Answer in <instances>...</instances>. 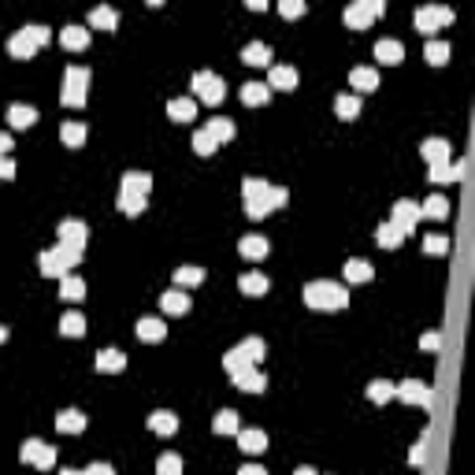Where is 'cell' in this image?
Instances as JSON below:
<instances>
[{
  "label": "cell",
  "mask_w": 475,
  "mask_h": 475,
  "mask_svg": "<svg viewBox=\"0 0 475 475\" xmlns=\"http://www.w3.org/2000/svg\"><path fill=\"white\" fill-rule=\"evenodd\" d=\"M424 442H427V435L419 438V442L413 445V450H408V464H416V468H419V464H424V456H427V453H424Z\"/></svg>",
  "instance_id": "53"
},
{
  "label": "cell",
  "mask_w": 475,
  "mask_h": 475,
  "mask_svg": "<svg viewBox=\"0 0 475 475\" xmlns=\"http://www.w3.org/2000/svg\"><path fill=\"white\" fill-rule=\"evenodd\" d=\"M194 93L197 100H205V104H219L227 93V86H223V78L216 75V71H197L194 75Z\"/></svg>",
  "instance_id": "5"
},
{
  "label": "cell",
  "mask_w": 475,
  "mask_h": 475,
  "mask_svg": "<svg viewBox=\"0 0 475 475\" xmlns=\"http://www.w3.org/2000/svg\"><path fill=\"white\" fill-rule=\"evenodd\" d=\"M242 60L245 63H253V67H268V60H271V49L264 41H249L242 49Z\"/></svg>",
  "instance_id": "25"
},
{
  "label": "cell",
  "mask_w": 475,
  "mask_h": 475,
  "mask_svg": "<svg viewBox=\"0 0 475 475\" xmlns=\"http://www.w3.org/2000/svg\"><path fill=\"white\" fill-rule=\"evenodd\" d=\"M86 475H115V472H112V464L97 461V464H89V468H86Z\"/></svg>",
  "instance_id": "56"
},
{
  "label": "cell",
  "mask_w": 475,
  "mask_h": 475,
  "mask_svg": "<svg viewBox=\"0 0 475 475\" xmlns=\"http://www.w3.org/2000/svg\"><path fill=\"white\" fill-rule=\"evenodd\" d=\"M56 238L63 245H75V249H86L89 242V227L82 223V219H63V223L56 227Z\"/></svg>",
  "instance_id": "9"
},
{
  "label": "cell",
  "mask_w": 475,
  "mask_h": 475,
  "mask_svg": "<svg viewBox=\"0 0 475 475\" xmlns=\"http://www.w3.org/2000/svg\"><path fill=\"white\" fill-rule=\"evenodd\" d=\"M424 56H427V63H435V67H442V63L450 60V45H445V41H427Z\"/></svg>",
  "instance_id": "44"
},
{
  "label": "cell",
  "mask_w": 475,
  "mask_h": 475,
  "mask_svg": "<svg viewBox=\"0 0 475 475\" xmlns=\"http://www.w3.org/2000/svg\"><path fill=\"white\" fill-rule=\"evenodd\" d=\"M419 345H424V349H438L442 338H438V334H424V338H419Z\"/></svg>",
  "instance_id": "57"
},
{
  "label": "cell",
  "mask_w": 475,
  "mask_h": 475,
  "mask_svg": "<svg viewBox=\"0 0 475 475\" xmlns=\"http://www.w3.org/2000/svg\"><path fill=\"white\" fill-rule=\"evenodd\" d=\"M238 349H242V353H245V360H249L253 368H257V364L264 360V353H268V345H264L260 338H245V342L238 345Z\"/></svg>",
  "instance_id": "42"
},
{
  "label": "cell",
  "mask_w": 475,
  "mask_h": 475,
  "mask_svg": "<svg viewBox=\"0 0 475 475\" xmlns=\"http://www.w3.org/2000/svg\"><path fill=\"white\" fill-rule=\"evenodd\" d=\"M145 200H149V197H138V194H123V189H119V208H123L126 216H141V212H145Z\"/></svg>",
  "instance_id": "45"
},
{
  "label": "cell",
  "mask_w": 475,
  "mask_h": 475,
  "mask_svg": "<svg viewBox=\"0 0 475 475\" xmlns=\"http://www.w3.org/2000/svg\"><path fill=\"white\" fill-rule=\"evenodd\" d=\"M149 189H152V175H145V171H126L123 175V194L149 197Z\"/></svg>",
  "instance_id": "15"
},
{
  "label": "cell",
  "mask_w": 475,
  "mask_h": 475,
  "mask_svg": "<svg viewBox=\"0 0 475 475\" xmlns=\"http://www.w3.org/2000/svg\"><path fill=\"white\" fill-rule=\"evenodd\" d=\"M138 338L141 342H163L167 327H163V319H157V316H145V319H138Z\"/></svg>",
  "instance_id": "16"
},
{
  "label": "cell",
  "mask_w": 475,
  "mask_h": 475,
  "mask_svg": "<svg viewBox=\"0 0 475 475\" xmlns=\"http://www.w3.org/2000/svg\"><path fill=\"white\" fill-rule=\"evenodd\" d=\"M167 115L175 119V123H186V119H194V115H197L194 97H175V100H167Z\"/></svg>",
  "instance_id": "24"
},
{
  "label": "cell",
  "mask_w": 475,
  "mask_h": 475,
  "mask_svg": "<svg viewBox=\"0 0 475 475\" xmlns=\"http://www.w3.org/2000/svg\"><path fill=\"white\" fill-rule=\"evenodd\" d=\"M371 275H375V271H371L368 260H349L345 264V279L349 282H371Z\"/></svg>",
  "instance_id": "41"
},
{
  "label": "cell",
  "mask_w": 475,
  "mask_h": 475,
  "mask_svg": "<svg viewBox=\"0 0 475 475\" xmlns=\"http://www.w3.org/2000/svg\"><path fill=\"white\" fill-rule=\"evenodd\" d=\"M4 342H8V327L0 323V345H4Z\"/></svg>",
  "instance_id": "61"
},
{
  "label": "cell",
  "mask_w": 475,
  "mask_h": 475,
  "mask_svg": "<svg viewBox=\"0 0 475 475\" xmlns=\"http://www.w3.org/2000/svg\"><path fill=\"white\" fill-rule=\"evenodd\" d=\"M305 305L308 308H327V312H338V308L349 305V294H345V286H338V282H327V279H316L305 286Z\"/></svg>",
  "instance_id": "2"
},
{
  "label": "cell",
  "mask_w": 475,
  "mask_h": 475,
  "mask_svg": "<svg viewBox=\"0 0 475 475\" xmlns=\"http://www.w3.org/2000/svg\"><path fill=\"white\" fill-rule=\"evenodd\" d=\"M197 282H205V271H200V268H175V286L178 290L197 286Z\"/></svg>",
  "instance_id": "43"
},
{
  "label": "cell",
  "mask_w": 475,
  "mask_h": 475,
  "mask_svg": "<svg viewBox=\"0 0 475 475\" xmlns=\"http://www.w3.org/2000/svg\"><path fill=\"white\" fill-rule=\"evenodd\" d=\"M8 149H12V134L0 130V157H8Z\"/></svg>",
  "instance_id": "59"
},
{
  "label": "cell",
  "mask_w": 475,
  "mask_h": 475,
  "mask_svg": "<svg viewBox=\"0 0 475 475\" xmlns=\"http://www.w3.org/2000/svg\"><path fill=\"white\" fill-rule=\"evenodd\" d=\"M19 461L23 464H34V468H52V464H56V450H52V445H45L41 438H26L23 450H19Z\"/></svg>",
  "instance_id": "6"
},
{
  "label": "cell",
  "mask_w": 475,
  "mask_h": 475,
  "mask_svg": "<svg viewBox=\"0 0 475 475\" xmlns=\"http://www.w3.org/2000/svg\"><path fill=\"white\" fill-rule=\"evenodd\" d=\"M334 112H338V119H356V115H360V97H356V93H342L334 100Z\"/></svg>",
  "instance_id": "36"
},
{
  "label": "cell",
  "mask_w": 475,
  "mask_h": 475,
  "mask_svg": "<svg viewBox=\"0 0 475 475\" xmlns=\"http://www.w3.org/2000/svg\"><path fill=\"white\" fill-rule=\"evenodd\" d=\"M349 86L353 89H375L379 86V71L375 67H353L349 71Z\"/></svg>",
  "instance_id": "27"
},
{
  "label": "cell",
  "mask_w": 475,
  "mask_h": 475,
  "mask_svg": "<svg viewBox=\"0 0 475 475\" xmlns=\"http://www.w3.org/2000/svg\"><path fill=\"white\" fill-rule=\"evenodd\" d=\"M238 475H268V468H260V464H245V468H238Z\"/></svg>",
  "instance_id": "58"
},
{
  "label": "cell",
  "mask_w": 475,
  "mask_h": 475,
  "mask_svg": "<svg viewBox=\"0 0 475 475\" xmlns=\"http://www.w3.org/2000/svg\"><path fill=\"white\" fill-rule=\"evenodd\" d=\"M242 194H245V212H249V219H264L268 212L286 205V197H290L282 186H268L264 178H245Z\"/></svg>",
  "instance_id": "1"
},
{
  "label": "cell",
  "mask_w": 475,
  "mask_h": 475,
  "mask_svg": "<svg viewBox=\"0 0 475 475\" xmlns=\"http://www.w3.org/2000/svg\"><path fill=\"white\" fill-rule=\"evenodd\" d=\"M375 242L382 245V249H397V245L405 242V234H401V231H397L394 223H382L379 231H375Z\"/></svg>",
  "instance_id": "38"
},
{
  "label": "cell",
  "mask_w": 475,
  "mask_h": 475,
  "mask_svg": "<svg viewBox=\"0 0 475 475\" xmlns=\"http://www.w3.org/2000/svg\"><path fill=\"white\" fill-rule=\"evenodd\" d=\"M149 431H157L160 438L175 435V431H178V416H175V413H167V408H160V413H152V416H149Z\"/></svg>",
  "instance_id": "17"
},
{
  "label": "cell",
  "mask_w": 475,
  "mask_h": 475,
  "mask_svg": "<svg viewBox=\"0 0 475 475\" xmlns=\"http://www.w3.org/2000/svg\"><path fill=\"white\" fill-rule=\"evenodd\" d=\"M238 445H242L245 453H264V450H268V435L257 431V427H249V431H238Z\"/></svg>",
  "instance_id": "23"
},
{
  "label": "cell",
  "mask_w": 475,
  "mask_h": 475,
  "mask_svg": "<svg viewBox=\"0 0 475 475\" xmlns=\"http://www.w3.org/2000/svg\"><path fill=\"white\" fill-rule=\"evenodd\" d=\"M419 219H424V216H419V205H416V200H397V205H394V219H390V223H394L401 234H413Z\"/></svg>",
  "instance_id": "10"
},
{
  "label": "cell",
  "mask_w": 475,
  "mask_h": 475,
  "mask_svg": "<svg viewBox=\"0 0 475 475\" xmlns=\"http://www.w3.org/2000/svg\"><path fill=\"white\" fill-rule=\"evenodd\" d=\"M205 130H208V138H212L216 145L234 138V123H231V119H208V126H205Z\"/></svg>",
  "instance_id": "34"
},
{
  "label": "cell",
  "mask_w": 475,
  "mask_h": 475,
  "mask_svg": "<svg viewBox=\"0 0 475 475\" xmlns=\"http://www.w3.org/2000/svg\"><path fill=\"white\" fill-rule=\"evenodd\" d=\"M126 368V353L123 349H100L97 353V371H104V375H115V371Z\"/></svg>",
  "instance_id": "13"
},
{
  "label": "cell",
  "mask_w": 475,
  "mask_h": 475,
  "mask_svg": "<svg viewBox=\"0 0 475 475\" xmlns=\"http://www.w3.org/2000/svg\"><path fill=\"white\" fill-rule=\"evenodd\" d=\"M238 286H242L249 297L268 294V275H260V271H249V275H242V282H238Z\"/></svg>",
  "instance_id": "39"
},
{
  "label": "cell",
  "mask_w": 475,
  "mask_h": 475,
  "mask_svg": "<svg viewBox=\"0 0 475 475\" xmlns=\"http://www.w3.org/2000/svg\"><path fill=\"white\" fill-rule=\"evenodd\" d=\"M26 30L34 34V41H38V45H45V41L52 38V34H49V26H41V23H30V26H26Z\"/></svg>",
  "instance_id": "54"
},
{
  "label": "cell",
  "mask_w": 475,
  "mask_h": 475,
  "mask_svg": "<svg viewBox=\"0 0 475 475\" xmlns=\"http://www.w3.org/2000/svg\"><path fill=\"white\" fill-rule=\"evenodd\" d=\"M390 397H394V382H386V379L368 382V401H375V405H386Z\"/></svg>",
  "instance_id": "40"
},
{
  "label": "cell",
  "mask_w": 475,
  "mask_h": 475,
  "mask_svg": "<svg viewBox=\"0 0 475 475\" xmlns=\"http://www.w3.org/2000/svg\"><path fill=\"white\" fill-rule=\"evenodd\" d=\"M212 427H216V435H238V431H242V419H238L234 408H223V413L216 416Z\"/></svg>",
  "instance_id": "35"
},
{
  "label": "cell",
  "mask_w": 475,
  "mask_h": 475,
  "mask_svg": "<svg viewBox=\"0 0 475 475\" xmlns=\"http://www.w3.org/2000/svg\"><path fill=\"white\" fill-rule=\"evenodd\" d=\"M271 89H297V71L286 67V63L271 67Z\"/></svg>",
  "instance_id": "31"
},
{
  "label": "cell",
  "mask_w": 475,
  "mask_h": 475,
  "mask_svg": "<svg viewBox=\"0 0 475 475\" xmlns=\"http://www.w3.org/2000/svg\"><path fill=\"white\" fill-rule=\"evenodd\" d=\"M382 12H386V4H382V0H356V4H349L342 12V19H345L349 30H364V26L375 19V15H382Z\"/></svg>",
  "instance_id": "4"
},
{
  "label": "cell",
  "mask_w": 475,
  "mask_h": 475,
  "mask_svg": "<svg viewBox=\"0 0 475 475\" xmlns=\"http://www.w3.org/2000/svg\"><path fill=\"white\" fill-rule=\"evenodd\" d=\"M194 152H200V157H212V152H216V141L208 138L205 126H200V130L194 134Z\"/></svg>",
  "instance_id": "51"
},
{
  "label": "cell",
  "mask_w": 475,
  "mask_h": 475,
  "mask_svg": "<svg viewBox=\"0 0 475 475\" xmlns=\"http://www.w3.org/2000/svg\"><path fill=\"white\" fill-rule=\"evenodd\" d=\"M38 49H41V45L34 41V34L26 30V26H23L19 34H12V38H8V52H12L15 60H30V56H34V52H38Z\"/></svg>",
  "instance_id": "11"
},
{
  "label": "cell",
  "mask_w": 475,
  "mask_h": 475,
  "mask_svg": "<svg viewBox=\"0 0 475 475\" xmlns=\"http://www.w3.org/2000/svg\"><path fill=\"white\" fill-rule=\"evenodd\" d=\"M89 26H97V30H115V26H119V15H115L108 4H100V8H93V12H89Z\"/></svg>",
  "instance_id": "30"
},
{
  "label": "cell",
  "mask_w": 475,
  "mask_h": 475,
  "mask_svg": "<svg viewBox=\"0 0 475 475\" xmlns=\"http://www.w3.org/2000/svg\"><path fill=\"white\" fill-rule=\"evenodd\" d=\"M82 253H86V249H75V245H63V242L56 245V257L63 260V268H67V271L75 268V264H82Z\"/></svg>",
  "instance_id": "49"
},
{
  "label": "cell",
  "mask_w": 475,
  "mask_h": 475,
  "mask_svg": "<svg viewBox=\"0 0 475 475\" xmlns=\"http://www.w3.org/2000/svg\"><path fill=\"white\" fill-rule=\"evenodd\" d=\"M424 157H427V163L450 160V141H445V138H427L424 141Z\"/></svg>",
  "instance_id": "37"
},
{
  "label": "cell",
  "mask_w": 475,
  "mask_h": 475,
  "mask_svg": "<svg viewBox=\"0 0 475 475\" xmlns=\"http://www.w3.org/2000/svg\"><path fill=\"white\" fill-rule=\"evenodd\" d=\"M60 334L63 338H82V334H86V316H82V312L60 316Z\"/></svg>",
  "instance_id": "28"
},
{
  "label": "cell",
  "mask_w": 475,
  "mask_h": 475,
  "mask_svg": "<svg viewBox=\"0 0 475 475\" xmlns=\"http://www.w3.org/2000/svg\"><path fill=\"white\" fill-rule=\"evenodd\" d=\"M424 249L431 253V257H442V253H450V238H445V234H427L424 238Z\"/></svg>",
  "instance_id": "50"
},
{
  "label": "cell",
  "mask_w": 475,
  "mask_h": 475,
  "mask_svg": "<svg viewBox=\"0 0 475 475\" xmlns=\"http://www.w3.org/2000/svg\"><path fill=\"white\" fill-rule=\"evenodd\" d=\"M238 249H242L245 260H264L271 253V245H268V238H264V234H245Z\"/></svg>",
  "instance_id": "12"
},
{
  "label": "cell",
  "mask_w": 475,
  "mask_h": 475,
  "mask_svg": "<svg viewBox=\"0 0 475 475\" xmlns=\"http://www.w3.org/2000/svg\"><path fill=\"white\" fill-rule=\"evenodd\" d=\"M268 97H271V89H268V82H245L242 86V100L249 108H260V104H268Z\"/></svg>",
  "instance_id": "21"
},
{
  "label": "cell",
  "mask_w": 475,
  "mask_h": 475,
  "mask_svg": "<svg viewBox=\"0 0 475 475\" xmlns=\"http://www.w3.org/2000/svg\"><path fill=\"white\" fill-rule=\"evenodd\" d=\"M60 475H86V472H75V468H63Z\"/></svg>",
  "instance_id": "62"
},
{
  "label": "cell",
  "mask_w": 475,
  "mask_h": 475,
  "mask_svg": "<svg viewBox=\"0 0 475 475\" xmlns=\"http://www.w3.org/2000/svg\"><path fill=\"white\" fill-rule=\"evenodd\" d=\"M56 427L63 435H82L86 431V416H82L78 408H63V413L56 416Z\"/></svg>",
  "instance_id": "20"
},
{
  "label": "cell",
  "mask_w": 475,
  "mask_h": 475,
  "mask_svg": "<svg viewBox=\"0 0 475 475\" xmlns=\"http://www.w3.org/2000/svg\"><path fill=\"white\" fill-rule=\"evenodd\" d=\"M160 305H163V312H171V316L189 312V297L182 294V290H167V294L160 297Z\"/></svg>",
  "instance_id": "29"
},
{
  "label": "cell",
  "mask_w": 475,
  "mask_h": 475,
  "mask_svg": "<svg viewBox=\"0 0 475 475\" xmlns=\"http://www.w3.org/2000/svg\"><path fill=\"white\" fill-rule=\"evenodd\" d=\"M234 386L245 390V394H260V390L268 386V379L260 375V368H245V371H238V375H234Z\"/></svg>",
  "instance_id": "14"
},
{
  "label": "cell",
  "mask_w": 475,
  "mask_h": 475,
  "mask_svg": "<svg viewBox=\"0 0 475 475\" xmlns=\"http://www.w3.org/2000/svg\"><path fill=\"white\" fill-rule=\"evenodd\" d=\"M86 89H89V67H67L63 75V104L67 108H82L86 104Z\"/></svg>",
  "instance_id": "3"
},
{
  "label": "cell",
  "mask_w": 475,
  "mask_h": 475,
  "mask_svg": "<svg viewBox=\"0 0 475 475\" xmlns=\"http://www.w3.org/2000/svg\"><path fill=\"white\" fill-rule=\"evenodd\" d=\"M223 368H227V371H231V379H234V375H238V371H245V368H253V364H249V360H245V353H242V349H238V345H234V349H231V353H227V356H223Z\"/></svg>",
  "instance_id": "46"
},
{
  "label": "cell",
  "mask_w": 475,
  "mask_h": 475,
  "mask_svg": "<svg viewBox=\"0 0 475 475\" xmlns=\"http://www.w3.org/2000/svg\"><path fill=\"white\" fill-rule=\"evenodd\" d=\"M157 472H160V475H182V456H178V453H160Z\"/></svg>",
  "instance_id": "47"
},
{
  "label": "cell",
  "mask_w": 475,
  "mask_h": 475,
  "mask_svg": "<svg viewBox=\"0 0 475 475\" xmlns=\"http://www.w3.org/2000/svg\"><path fill=\"white\" fill-rule=\"evenodd\" d=\"M453 23V8H442V4H431V8H419L416 12V30L424 34H435L438 26Z\"/></svg>",
  "instance_id": "7"
},
{
  "label": "cell",
  "mask_w": 475,
  "mask_h": 475,
  "mask_svg": "<svg viewBox=\"0 0 475 475\" xmlns=\"http://www.w3.org/2000/svg\"><path fill=\"white\" fill-rule=\"evenodd\" d=\"M60 297L63 301H82L86 297V282H82L78 275H63L60 279Z\"/></svg>",
  "instance_id": "32"
},
{
  "label": "cell",
  "mask_w": 475,
  "mask_h": 475,
  "mask_svg": "<svg viewBox=\"0 0 475 475\" xmlns=\"http://www.w3.org/2000/svg\"><path fill=\"white\" fill-rule=\"evenodd\" d=\"M60 45H63V49H71V52L86 49V45H89V30H86V26H63V30H60Z\"/></svg>",
  "instance_id": "18"
},
{
  "label": "cell",
  "mask_w": 475,
  "mask_h": 475,
  "mask_svg": "<svg viewBox=\"0 0 475 475\" xmlns=\"http://www.w3.org/2000/svg\"><path fill=\"white\" fill-rule=\"evenodd\" d=\"M8 119H12L15 130H26V126L38 123V108H30V104H12V108H8Z\"/></svg>",
  "instance_id": "22"
},
{
  "label": "cell",
  "mask_w": 475,
  "mask_h": 475,
  "mask_svg": "<svg viewBox=\"0 0 475 475\" xmlns=\"http://www.w3.org/2000/svg\"><path fill=\"white\" fill-rule=\"evenodd\" d=\"M375 60H382V63H401V60H405V45L394 41V38L375 41Z\"/></svg>",
  "instance_id": "19"
},
{
  "label": "cell",
  "mask_w": 475,
  "mask_h": 475,
  "mask_svg": "<svg viewBox=\"0 0 475 475\" xmlns=\"http://www.w3.org/2000/svg\"><path fill=\"white\" fill-rule=\"evenodd\" d=\"M394 397H401L405 405H424V408H431V386H424V382H416V379H405V382H397L394 386Z\"/></svg>",
  "instance_id": "8"
},
{
  "label": "cell",
  "mask_w": 475,
  "mask_h": 475,
  "mask_svg": "<svg viewBox=\"0 0 475 475\" xmlns=\"http://www.w3.org/2000/svg\"><path fill=\"white\" fill-rule=\"evenodd\" d=\"M15 178V160L12 157H0V182Z\"/></svg>",
  "instance_id": "55"
},
{
  "label": "cell",
  "mask_w": 475,
  "mask_h": 475,
  "mask_svg": "<svg viewBox=\"0 0 475 475\" xmlns=\"http://www.w3.org/2000/svg\"><path fill=\"white\" fill-rule=\"evenodd\" d=\"M279 12L286 15V19H301V15H305V0H282Z\"/></svg>",
  "instance_id": "52"
},
{
  "label": "cell",
  "mask_w": 475,
  "mask_h": 475,
  "mask_svg": "<svg viewBox=\"0 0 475 475\" xmlns=\"http://www.w3.org/2000/svg\"><path fill=\"white\" fill-rule=\"evenodd\" d=\"M294 475H319V472H316V468H308V464H301V468H297Z\"/></svg>",
  "instance_id": "60"
},
{
  "label": "cell",
  "mask_w": 475,
  "mask_h": 475,
  "mask_svg": "<svg viewBox=\"0 0 475 475\" xmlns=\"http://www.w3.org/2000/svg\"><path fill=\"white\" fill-rule=\"evenodd\" d=\"M60 138L67 141L71 149H78V145L86 141V126H82V123H67V126H63V130H60Z\"/></svg>",
  "instance_id": "48"
},
{
  "label": "cell",
  "mask_w": 475,
  "mask_h": 475,
  "mask_svg": "<svg viewBox=\"0 0 475 475\" xmlns=\"http://www.w3.org/2000/svg\"><path fill=\"white\" fill-rule=\"evenodd\" d=\"M38 264H41V275H49V279H63V275H67V268H63V260L56 257V249H45L38 257Z\"/></svg>",
  "instance_id": "26"
},
{
  "label": "cell",
  "mask_w": 475,
  "mask_h": 475,
  "mask_svg": "<svg viewBox=\"0 0 475 475\" xmlns=\"http://www.w3.org/2000/svg\"><path fill=\"white\" fill-rule=\"evenodd\" d=\"M419 216H427V219H445V216H450V200H445V197H427L424 200V205H419Z\"/></svg>",
  "instance_id": "33"
}]
</instances>
